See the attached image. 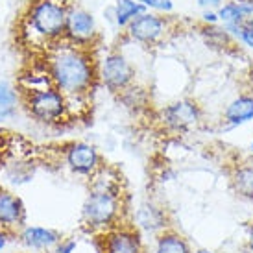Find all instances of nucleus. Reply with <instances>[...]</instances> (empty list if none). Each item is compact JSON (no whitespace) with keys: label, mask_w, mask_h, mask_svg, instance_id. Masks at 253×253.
Instances as JSON below:
<instances>
[{"label":"nucleus","mask_w":253,"mask_h":253,"mask_svg":"<svg viewBox=\"0 0 253 253\" xmlns=\"http://www.w3.org/2000/svg\"><path fill=\"white\" fill-rule=\"evenodd\" d=\"M52 85L67 98H87L98 84V61L91 48L63 41L52 44L46 52V65Z\"/></svg>","instance_id":"obj_1"},{"label":"nucleus","mask_w":253,"mask_h":253,"mask_svg":"<svg viewBox=\"0 0 253 253\" xmlns=\"http://www.w3.org/2000/svg\"><path fill=\"white\" fill-rule=\"evenodd\" d=\"M71 4L67 0H32L24 17V32L37 46H52L65 39Z\"/></svg>","instance_id":"obj_2"},{"label":"nucleus","mask_w":253,"mask_h":253,"mask_svg":"<svg viewBox=\"0 0 253 253\" xmlns=\"http://www.w3.org/2000/svg\"><path fill=\"white\" fill-rule=\"evenodd\" d=\"M124 194L122 190L89 189L82 205V224L96 235L124 222Z\"/></svg>","instance_id":"obj_3"},{"label":"nucleus","mask_w":253,"mask_h":253,"mask_svg":"<svg viewBox=\"0 0 253 253\" xmlns=\"http://www.w3.org/2000/svg\"><path fill=\"white\" fill-rule=\"evenodd\" d=\"M22 100L30 117L42 124H59L71 117L69 100L54 85L44 89L22 91Z\"/></svg>","instance_id":"obj_4"},{"label":"nucleus","mask_w":253,"mask_h":253,"mask_svg":"<svg viewBox=\"0 0 253 253\" xmlns=\"http://www.w3.org/2000/svg\"><path fill=\"white\" fill-rule=\"evenodd\" d=\"M159 122L169 133H192L204 124V107L194 98H177L159 111Z\"/></svg>","instance_id":"obj_5"},{"label":"nucleus","mask_w":253,"mask_h":253,"mask_svg":"<svg viewBox=\"0 0 253 253\" xmlns=\"http://www.w3.org/2000/svg\"><path fill=\"white\" fill-rule=\"evenodd\" d=\"M135 67L120 50H111L98 59V84L111 92L120 94L135 84Z\"/></svg>","instance_id":"obj_6"},{"label":"nucleus","mask_w":253,"mask_h":253,"mask_svg":"<svg viewBox=\"0 0 253 253\" xmlns=\"http://www.w3.org/2000/svg\"><path fill=\"white\" fill-rule=\"evenodd\" d=\"M100 253H144L142 233L131 222H122L96 235Z\"/></svg>","instance_id":"obj_7"},{"label":"nucleus","mask_w":253,"mask_h":253,"mask_svg":"<svg viewBox=\"0 0 253 253\" xmlns=\"http://www.w3.org/2000/svg\"><path fill=\"white\" fill-rule=\"evenodd\" d=\"M63 163L72 174L91 179L104 167L100 150L91 142L72 141L63 148Z\"/></svg>","instance_id":"obj_8"},{"label":"nucleus","mask_w":253,"mask_h":253,"mask_svg":"<svg viewBox=\"0 0 253 253\" xmlns=\"http://www.w3.org/2000/svg\"><path fill=\"white\" fill-rule=\"evenodd\" d=\"M170 32V21L165 15L146 11L139 15L135 21L129 22L126 28V37L129 41L142 44V46H157L159 42L169 36Z\"/></svg>","instance_id":"obj_9"},{"label":"nucleus","mask_w":253,"mask_h":253,"mask_svg":"<svg viewBox=\"0 0 253 253\" xmlns=\"http://www.w3.org/2000/svg\"><path fill=\"white\" fill-rule=\"evenodd\" d=\"M65 41L84 46V48H92L98 41V26L94 15L85 9V7H76L71 4L69 17H67V28H65Z\"/></svg>","instance_id":"obj_10"},{"label":"nucleus","mask_w":253,"mask_h":253,"mask_svg":"<svg viewBox=\"0 0 253 253\" xmlns=\"http://www.w3.org/2000/svg\"><path fill=\"white\" fill-rule=\"evenodd\" d=\"M17 240L24 250L36 253H46L48 250L56 248L61 240L65 239L63 233L52 229V227H44V225H32L26 224L22 229L17 231Z\"/></svg>","instance_id":"obj_11"},{"label":"nucleus","mask_w":253,"mask_h":253,"mask_svg":"<svg viewBox=\"0 0 253 253\" xmlns=\"http://www.w3.org/2000/svg\"><path fill=\"white\" fill-rule=\"evenodd\" d=\"M26 225V207L13 190L0 187V227L17 235Z\"/></svg>","instance_id":"obj_12"},{"label":"nucleus","mask_w":253,"mask_h":253,"mask_svg":"<svg viewBox=\"0 0 253 253\" xmlns=\"http://www.w3.org/2000/svg\"><path fill=\"white\" fill-rule=\"evenodd\" d=\"M131 224L139 231L155 233V235H159L161 231L172 227L170 225L169 211L163 205H157L154 202H144V204L139 205L133 212V222Z\"/></svg>","instance_id":"obj_13"},{"label":"nucleus","mask_w":253,"mask_h":253,"mask_svg":"<svg viewBox=\"0 0 253 253\" xmlns=\"http://www.w3.org/2000/svg\"><path fill=\"white\" fill-rule=\"evenodd\" d=\"M250 17H253V0H225L218 7L220 26L229 36H233V32Z\"/></svg>","instance_id":"obj_14"},{"label":"nucleus","mask_w":253,"mask_h":253,"mask_svg":"<svg viewBox=\"0 0 253 253\" xmlns=\"http://www.w3.org/2000/svg\"><path fill=\"white\" fill-rule=\"evenodd\" d=\"M253 120V94L242 92L224 107L222 111V122L227 127L244 126Z\"/></svg>","instance_id":"obj_15"},{"label":"nucleus","mask_w":253,"mask_h":253,"mask_svg":"<svg viewBox=\"0 0 253 253\" xmlns=\"http://www.w3.org/2000/svg\"><path fill=\"white\" fill-rule=\"evenodd\" d=\"M229 185L235 196L253 202V159L233 165L229 170Z\"/></svg>","instance_id":"obj_16"},{"label":"nucleus","mask_w":253,"mask_h":253,"mask_svg":"<svg viewBox=\"0 0 253 253\" xmlns=\"http://www.w3.org/2000/svg\"><path fill=\"white\" fill-rule=\"evenodd\" d=\"M154 253H194L190 248V242L181 233L176 231L174 227H169L155 235Z\"/></svg>","instance_id":"obj_17"},{"label":"nucleus","mask_w":253,"mask_h":253,"mask_svg":"<svg viewBox=\"0 0 253 253\" xmlns=\"http://www.w3.org/2000/svg\"><path fill=\"white\" fill-rule=\"evenodd\" d=\"M113 11H115V26L119 30H126L129 22L135 21L139 15L146 13L148 9L137 0H117Z\"/></svg>","instance_id":"obj_18"},{"label":"nucleus","mask_w":253,"mask_h":253,"mask_svg":"<svg viewBox=\"0 0 253 253\" xmlns=\"http://www.w3.org/2000/svg\"><path fill=\"white\" fill-rule=\"evenodd\" d=\"M120 100L126 104L129 109H141L148 104V92L139 85H129L126 91L120 92Z\"/></svg>","instance_id":"obj_19"},{"label":"nucleus","mask_w":253,"mask_h":253,"mask_svg":"<svg viewBox=\"0 0 253 253\" xmlns=\"http://www.w3.org/2000/svg\"><path fill=\"white\" fill-rule=\"evenodd\" d=\"M21 94L13 84L0 80V109H17Z\"/></svg>","instance_id":"obj_20"},{"label":"nucleus","mask_w":253,"mask_h":253,"mask_svg":"<svg viewBox=\"0 0 253 253\" xmlns=\"http://www.w3.org/2000/svg\"><path fill=\"white\" fill-rule=\"evenodd\" d=\"M231 37L237 42H240L242 46H246L248 50H253V17L242 22L239 28L233 32Z\"/></svg>","instance_id":"obj_21"},{"label":"nucleus","mask_w":253,"mask_h":253,"mask_svg":"<svg viewBox=\"0 0 253 253\" xmlns=\"http://www.w3.org/2000/svg\"><path fill=\"white\" fill-rule=\"evenodd\" d=\"M137 2H141L148 11H154L159 15H170L176 9L174 0H137Z\"/></svg>","instance_id":"obj_22"},{"label":"nucleus","mask_w":253,"mask_h":253,"mask_svg":"<svg viewBox=\"0 0 253 253\" xmlns=\"http://www.w3.org/2000/svg\"><path fill=\"white\" fill-rule=\"evenodd\" d=\"M78 248V242L74 239H63L56 248L48 250L46 253H74Z\"/></svg>","instance_id":"obj_23"},{"label":"nucleus","mask_w":253,"mask_h":253,"mask_svg":"<svg viewBox=\"0 0 253 253\" xmlns=\"http://www.w3.org/2000/svg\"><path fill=\"white\" fill-rule=\"evenodd\" d=\"M200 21L204 22V26H218L220 24L218 11H214V9H204L200 15Z\"/></svg>","instance_id":"obj_24"},{"label":"nucleus","mask_w":253,"mask_h":253,"mask_svg":"<svg viewBox=\"0 0 253 253\" xmlns=\"http://www.w3.org/2000/svg\"><path fill=\"white\" fill-rule=\"evenodd\" d=\"M225 0H196L198 7L204 11V9H214V11H218V7L224 4Z\"/></svg>","instance_id":"obj_25"},{"label":"nucleus","mask_w":253,"mask_h":253,"mask_svg":"<svg viewBox=\"0 0 253 253\" xmlns=\"http://www.w3.org/2000/svg\"><path fill=\"white\" fill-rule=\"evenodd\" d=\"M9 237H15V235H11L9 231H6V229H2V227H0V253H2L7 248L9 240H11Z\"/></svg>","instance_id":"obj_26"},{"label":"nucleus","mask_w":253,"mask_h":253,"mask_svg":"<svg viewBox=\"0 0 253 253\" xmlns=\"http://www.w3.org/2000/svg\"><path fill=\"white\" fill-rule=\"evenodd\" d=\"M246 250L250 253H253V220L248 225V233H246Z\"/></svg>","instance_id":"obj_27"},{"label":"nucleus","mask_w":253,"mask_h":253,"mask_svg":"<svg viewBox=\"0 0 253 253\" xmlns=\"http://www.w3.org/2000/svg\"><path fill=\"white\" fill-rule=\"evenodd\" d=\"M15 115H17V109H0V122L13 119Z\"/></svg>","instance_id":"obj_28"},{"label":"nucleus","mask_w":253,"mask_h":253,"mask_svg":"<svg viewBox=\"0 0 253 253\" xmlns=\"http://www.w3.org/2000/svg\"><path fill=\"white\" fill-rule=\"evenodd\" d=\"M194 253H220V252H214V250H207V248H200V250H196Z\"/></svg>","instance_id":"obj_29"},{"label":"nucleus","mask_w":253,"mask_h":253,"mask_svg":"<svg viewBox=\"0 0 253 253\" xmlns=\"http://www.w3.org/2000/svg\"><path fill=\"white\" fill-rule=\"evenodd\" d=\"M250 154H252V157H253V139H252V142H250Z\"/></svg>","instance_id":"obj_30"}]
</instances>
